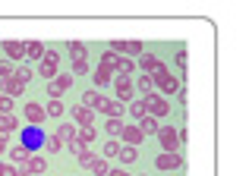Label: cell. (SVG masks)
<instances>
[{"label": "cell", "instance_id": "obj_3", "mask_svg": "<svg viewBox=\"0 0 249 176\" xmlns=\"http://www.w3.org/2000/svg\"><path fill=\"white\" fill-rule=\"evenodd\" d=\"M145 104H148V116H155V120L167 116V110H170L167 97H161V95H148V97H145Z\"/></svg>", "mask_w": 249, "mask_h": 176}, {"label": "cell", "instance_id": "obj_36", "mask_svg": "<svg viewBox=\"0 0 249 176\" xmlns=\"http://www.w3.org/2000/svg\"><path fill=\"white\" fill-rule=\"evenodd\" d=\"M73 73L85 76V73H89V60H73Z\"/></svg>", "mask_w": 249, "mask_h": 176}, {"label": "cell", "instance_id": "obj_12", "mask_svg": "<svg viewBox=\"0 0 249 176\" xmlns=\"http://www.w3.org/2000/svg\"><path fill=\"white\" fill-rule=\"evenodd\" d=\"M110 50L114 54H142V41H114Z\"/></svg>", "mask_w": 249, "mask_h": 176}, {"label": "cell", "instance_id": "obj_30", "mask_svg": "<svg viewBox=\"0 0 249 176\" xmlns=\"http://www.w3.org/2000/svg\"><path fill=\"white\" fill-rule=\"evenodd\" d=\"M70 54H73V60H85V44L82 41H70Z\"/></svg>", "mask_w": 249, "mask_h": 176}, {"label": "cell", "instance_id": "obj_15", "mask_svg": "<svg viewBox=\"0 0 249 176\" xmlns=\"http://www.w3.org/2000/svg\"><path fill=\"white\" fill-rule=\"evenodd\" d=\"M10 158L16 160V164H29V158H32V148L25 145V142H22V145H13V148H10Z\"/></svg>", "mask_w": 249, "mask_h": 176}, {"label": "cell", "instance_id": "obj_6", "mask_svg": "<svg viewBox=\"0 0 249 176\" xmlns=\"http://www.w3.org/2000/svg\"><path fill=\"white\" fill-rule=\"evenodd\" d=\"M155 82L161 85V91H164V95H177V91H180V79H174V76H170L167 69L155 76Z\"/></svg>", "mask_w": 249, "mask_h": 176}, {"label": "cell", "instance_id": "obj_29", "mask_svg": "<svg viewBox=\"0 0 249 176\" xmlns=\"http://www.w3.org/2000/svg\"><path fill=\"white\" fill-rule=\"evenodd\" d=\"M120 142H117V139H110L107 142V145H104V154H101V158H117V154H120Z\"/></svg>", "mask_w": 249, "mask_h": 176}, {"label": "cell", "instance_id": "obj_8", "mask_svg": "<svg viewBox=\"0 0 249 176\" xmlns=\"http://www.w3.org/2000/svg\"><path fill=\"white\" fill-rule=\"evenodd\" d=\"M155 164H158V170H177V167L183 164V158L177 151H164L158 160H155Z\"/></svg>", "mask_w": 249, "mask_h": 176}, {"label": "cell", "instance_id": "obj_43", "mask_svg": "<svg viewBox=\"0 0 249 176\" xmlns=\"http://www.w3.org/2000/svg\"><path fill=\"white\" fill-rule=\"evenodd\" d=\"M16 176H29V173H25V170H16Z\"/></svg>", "mask_w": 249, "mask_h": 176}, {"label": "cell", "instance_id": "obj_13", "mask_svg": "<svg viewBox=\"0 0 249 176\" xmlns=\"http://www.w3.org/2000/svg\"><path fill=\"white\" fill-rule=\"evenodd\" d=\"M22 91H25V82L19 79V76L3 79V95H6V97H16V95H22Z\"/></svg>", "mask_w": 249, "mask_h": 176}, {"label": "cell", "instance_id": "obj_31", "mask_svg": "<svg viewBox=\"0 0 249 176\" xmlns=\"http://www.w3.org/2000/svg\"><path fill=\"white\" fill-rule=\"evenodd\" d=\"M152 82H155V79H152V76H142V79H139V82H136V88H139V91H142V95H145V97H148V95H152Z\"/></svg>", "mask_w": 249, "mask_h": 176}, {"label": "cell", "instance_id": "obj_23", "mask_svg": "<svg viewBox=\"0 0 249 176\" xmlns=\"http://www.w3.org/2000/svg\"><path fill=\"white\" fill-rule=\"evenodd\" d=\"M89 167H91V173H95V176H107V173H110V164H107V158H95Z\"/></svg>", "mask_w": 249, "mask_h": 176}, {"label": "cell", "instance_id": "obj_17", "mask_svg": "<svg viewBox=\"0 0 249 176\" xmlns=\"http://www.w3.org/2000/svg\"><path fill=\"white\" fill-rule=\"evenodd\" d=\"M76 132H79V129H76L73 123H63V126H57V139H60L63 145H70V142L76 139Z\"/></svg>", "mask_w": 249, "mask_h": 176}, {"label": "cell", "instance_id": "obj_33", "mask_svg": "<svg viewBox=\"0 0 249 176\" xmlns=\"http://www.w3.org/2000/svg\"><path fill=\"white\" fill-rule=\"evenodd\" d=\"M44 110H48V116H54V120H57V116H63V104H57V101H51Z\"/></svg>", "mask_w": 249, "mask_h": 176}, {"label": "cell", "instance_id": "obj_39", "mask_svg": "<svg viewBox=\"0 0 249 176\" xmlns=\"http://www.w3.org/2000/svg\"><path fill=\"white\" fill-rule=\"evenodd\" d=\"M91 160H95V154H91V151H82V154H79V164H82V167H89Z\"/></svg>", "mask_w": 249, "mask_h": 176}, {"label": "cell", "instance_id": "obj_21", "mask_svg": "<svg viewBox=\"0 0 249 176\" xmlns=\"http://www.w3.org/2000/svg\"><path fill=\"white\" fill-rule=\"evenodd\" d=\"M25 167H29L25 173H44V170H48V160H44V158H38V154H32Z\"/></svg>", "mask_w": 249, "mask_h": 176}, {"label": "cell", "instance_id": "obj_34", "mask_svg": "<svg viewBox=\"0 0 249 176\" xmlns=\"http://www.w3.org/2000/svg\"><path fill=\"white\" fill-rule=\"evenodd\" d=\"M104 129H107L110 135H120L123 132V120H107V126H104Z\"/></svg>", "mask_w": 249, "mask_h": 176}, {"label": "cell", "instance_id": "obj_22", "mask_svg": "<svg viewBox=\"0 0 249 176\" xmlns=\"http://www.w3.org/2000/svg\"><path fill=\"white\" fill-rule=\"evenodd\" d=\"M0 132H3V135L16 132V116H13V113H0Z\"/></svg>", "mask_w": 249, "mask_h": 176}, {"label": "cell", "instance_id": "obj_18", "mask_svg": "<svg viewBox=\"0 0 249 176\" xmlns=\"http://www.w3.org/2000/svg\"><path fill=\"white\" fill-rule=\"evenodd\" d=\"M101 101H104V97L98 95L95 88H89V91L82 95V107H89V110H98V107H101Z\"/></svg>", "mask_w": 249, "mask_h": 176}, {"label": "cell", "instance_id": "obj_19", "mask_svg": "<svg viewBox=\"0 0 249 176\" xmlns=\"http://www.w3.org/2000/svg\"><path fill=\"white\" fill-rule=\"evenodd\" d=\"M25 116H29L32 123H41L44 116H48V110H44L41 104H25Z\"/></svg>", "mask_w": 249, "mask_h": 176}, {"label": "cell", "instance_id": "obj_24", "mask_svg": "<svg viewBox=\"0 0 249 176\" xmlns=\"http://www.w3.org/2000/svg\"><path fill=\"white\" fill-rule=\"evenodd\" d=\"M25 57H35V60H41V57H44V44H41V41H25Z\"/></svg>", "mask_w": 249, "mask_h": 176}, {"label": "cell", "instance_id": "obj_10", "mask_svg": "<svg viewBox=\"0 0 249 176\" xmlns=\"http://www.w3.org/2000/svg\"><path fill=\"white\" fill-rule=\"evenodd\" d=\"M98 110H101L107 120H120V116H123V104L120 101H107V97L101 101V107H98Z\"/></svg>", "mask_w": 249, "mask_h": 176}, {"label": "cell", "instance_id": "obj_26", "mask_svg": "<svg viewBox=\"0 0 249 176\" xmlns=\"http://www.w3.org/2000/svg\"><path fill=\"white\" fill-rule=\"evenodd\" d=\"M129 113H133L136 120H145V116H148V104H145V97H142V101H136L133 107H129Z\"/></svg>", "mask_w": 249, "mask_h": 176}, {"label": "cell", "instance_id": "obj_40", "mask_svg": "<svg viewBox=\"0 0 249 176\" xmlns=\"http://www.w3.org/2000/svg\"><path fill=\"white\" fill-rule=\"evenodd\" d=\"M16 76L25 82V85H29V79H32V69H29V66H25V69H16Z\"/></svg>", "mask_w": 249, "mask_h": 176}, {"label": "cell", "instance_id": "obj_41", "mask_svg": "<svg viewBox=\"0 0 249 176\" xmlns=\"http://www.w3.org/2000/svg\"><path fill=\"white\" fill-rule=\"evenodd\" d=\"M3 151H10V135L0 132V154H3Z\"/></svg>", "mask_w": 249, "mask_h": 176}, {"label": "cell", "instance_id": "obj_4", "mask_svg": "<svg viewBox=\"0 0 249 176\" xmlns=\"http://www.w3.org/2000/svg\"><path fill=\"white\" fill-rule=\"evenodd\" d=\"M114 88H117V101H133V95H136V82L133 79H126V76H120V79L114 82Z\"/></svg>", "mask_w": 249, "mask_h": 176}, {"label": "cell", "instance_id": "obj_11", "mask_svg": "<svg viewBox=\"0 0 249 176\" xmlns=\"http://www.w3.org/2000/svg\"><path fill=\"white\" fill-rule=\"evenodd\" d=\"M0 48L10 54V63H16V60H22V57H25V41H3Z\"/></svg>", "mask_w": 249, "mask_h": 176}, {"label": "cell", "instance_id": "obj_5", "mask_svg": "<svg viewBox=\"0 0 249 176\" xmlns=\"http://www.w3.org/2000/svg\"><path fill=\"white\" fill-rule=\"evenodd\" d=\"M158 139H161V145H164V151H177V145H180V132H177L174 126H161Z\"/></svg>", "mask_w": 249, "mask_h": 176}, {"label": "cell", "instance_id": "obj_1", "mask_svg": "<svg viewBox=\"0 0 249 176\" xmlns=\"http://www.w3.org/2000/svg\"><path fill=\"white\" fill-rule=\"evenodd\" d=\"M101 66H107V69H120V76H129L136 69V63L129 60V57H120V54H101Z\"/></svg>", "mask_w": 249, "mask_h": 176}, {"label": "cell", "instance_id": "obj_7", "mask_svg": "<svg viewBox=\"0 0 249 176\" xmlns=\"http://www.w3.org/2000/svg\"><path fill=\"white\" fill-rule=\"evenodd\" d=\"M70 85H73V76H60V73H57V79L48 85V95H51V97H60Z\"/></svg>", "mask_w": 249, "mask_h": 176}, {"label": "cell", "instance_id": "obj_9", "mask_svg": "<svg viewBox=\"0 0 249 176\" xmlns=\"http://www.w3.org/2000/svg\"><path fill=\"white\" fill-rule=\"evenodd\" d=\"M139 66L145 69L148 76H152V73H155V76H158V73H164V63H161L158 57H152V54H142V57H139Z\"/></svg>", "mask_w": 249, "mask_h": 176}, {"label": "cell", "instance_id": "obj_44", "mask_svg": "<svg viewBox=\"0 0 249 176\" xmlns=\"http://www.w3.org/2000/svg\"><path fill=\"white\" fill-rule=\"evenodd\" d=\"M3 170H6V164H0V176H3Z\"/></svg>", "mask_w": 249, "mask_h": 176}, {"label": "cell", "instance_id": "obj_16", "mask_svg": "<svg viewBox=\"0 0 249 176\" xmlns=\"http://www.w3.org/2000/svg\"><path fill=\"white\" fill-rule=\"evenodd\" d=\"M73 120L82 123V126H91V123H95V110H89V107H73Z\"/></svg>", "mask_w": 249, "mask_h": 176}, {"label": "cell", "instance_id": "obj_38", "mask_svg": "<svg viewBox=\"0 0 249 176\" xmlns=\"http://www.w3.org/2000/svg\"><path fill=\"white\" fill-rule=\"evenodd\" d=\"M60 148H63V142L57 139V135H51V139H48V151L54 154V151H60Z\"/></svg>", "mask_w": 249, "mask_h": 176}, {"label": "cell", "instance_id": "obj_25", "mask_svg": "<svg viewBox=\"0 0 249 176\" xmlns=\"http://www.w3.org/2000/svg\"><path fill=\"white\" fill-rule=\"evenodd\" d=\"M117 158H120L123 164H136V158H139V151H136L133 145H123V148H120V154H117Z\"/></svg>", "mask_w": 249, "mask_h": 176}, {"label": "cell", "instance_id": "obj_45", "mask_svg": "<svg viewBox=\"0 0 249 176\" xmlns=\"http://www.w3.org/2000/svg\"><path fill=\"white\" fill-rule=\"evenodd\" d=\"M0 88H3V79H0Z\"/></svg>", "mask_w": 249, "mask_h": 176}, {"label": "cell", "instance_id": "obj_37", "mask_svg": "<svg viewBox=\"0 0 249 176\" xmlns=\"http://www.w3.org/2000/svg\"><path fill=\"white\" fill-rule=\"evenodd\" d=\"M0 113H13V97L0 95Z\"/></svg>", "mask_w": 249, "mask_h": 176}, {"label": "cell", "instance_id": "obj_28", "mask_svg": "<svg viewBox=\"0 0 249 176\" xmlns=\"http://www.w3.org/2000/svg\"><path fill=\"white\" fill-rule=\"evenodd\" d=\"M13 76H16V63L0 60V79H13Z\"/></svg>", "mask_w": 249, "mask_h": 176}, {"label": "cell", "instance_id": "obj_27", "mask_svg": "<svg viewBox=\"0 0 249 176\" xmlns=\"http://www.w3.org/2000/svg\"><path fill=\"white\" fill-rule=\"evenodd\" d=\"M76 139H79L82 145H91V142H95V126H82L79 132H76Z\"/></svg>", "mask_w": 249, "mask_h": 176}, {"label": "cell", "instance_id": "obj_32", "mask_svg": "<svg viewBox=\"0 0 249 176\" xmlns=\"http://www.w3.org/2000/svg\"><path fill=\"white\" fill-rule=\"evenodd\" d=\"M95 82H98V85L110 82V69H107V66H98V69H95Z\"/></svg>", "mask_w": 249, "mask_h": 176}, {"label": "cell", "instance_id": "obj_14", "mask_svg": "<svg viewBox=\"0 0 249 176\" xmlns=\"http://www.w3.org/2000/svg\"><path fill=\"white\" fill-rule=\"evenodd\" d=\"M120 135H123V145H133V148L139 145L142 139H145V135H142V129H139V126H123V132H120Z\"/></svg>", "mask_w": 249, "mask_h": 176}, {"label": "cell", "instance_id": "obj_20", "mask_svg": "<svg viewBox=\"0 0 249 176\" xmlns=\"http://www.w3.org/2000/svg\"><path fill=\"white\" fill-rule=\"evenodd\" d=\"M139 129H142V135H158L161 123L155 120V116H145V120H139Z\"/></svg>", "mask_w": 249, "mask_h": 176}, {"label": "cell", "instance_id": "obj_2", "mask_svg": "<svg viewBox=\"0 0 249 176\" xmlns=\"http://www.w3.org/2000/svg\"><path fill=\"white\" fill-rule=\"evenodd\" d=\"M57 69H60V57H57L54 50H44V57H41V66H38V73H41L44 79H57Z\"/></svg>", "mask_w": 249, "mask_h": 176}, {"label": "cell", "instance_id": "obj_35", "mask_svg": "<svg viewBox=\"0 0 249 176\" xmlns=\"http://www.w3.org/2000/svg\"><path fill=\"white\" fill-rule=\"evenodd\" d=\"M67 148H70V151H73V154H76V158H79V154H82V151H89V145H82V142H79V139H73V142H70V145H67Z\"/></svg>", "mask_w": 249, "mask_h": 176}, {"label": "cell", "instance_id": "obj_42", "mask_svg": "<svg viewBox=\"0 0 249 176\" xmlns=\"http://www.w3.org/2000/svg\"><path fill=\"white\" fill-rule=\"evenodd\" d=\"M107 176H129V173H126V170H110Z\"/></svg>", "mask_w": 249, "mask_h": 176}]
</instances>
